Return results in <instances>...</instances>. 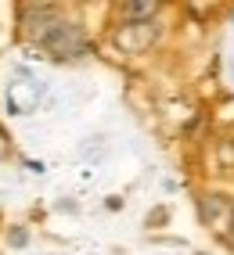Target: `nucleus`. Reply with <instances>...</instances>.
I'll return each mask as SVG.
<instances>
[{"label":"nucleus","mask_w":234,"mask_h":255,"mask_svg":"<svg viewBox=\"0 0 234 255\" xmlns=\"http://www.w3.org/2000/svg\"><path fill=\"white\" fill-rule=\"evenodd\" d=\"M32 43H36L47 58H54V61H79V58L90 54L87 29H83L76 18H69L65 11H58L54 18L32 36Z\"/></svg>","instance_id":"1"},{"label":"nucleus","mask_w":234,"mask_h":255,"mask_svg":"<svg viewBox=\"0 0 234 255\" xmlns=\"http://www.w3.org/2000/svg\"><path fill=\"white\" fill-rule=\"evenodd\" d=\"M195 205H198V219H202V227H216L220 219L231 216V201H227V194H213V191H206V194L195 198Z\"/></svg>","instance_id":"2"},{"label":"nucleus","mask_w":234,"mask_h":255,"mask_svg":"<svg viewBox=\"0 0 234 255\" xmlns=\"http://www.w3.org/2000/svg\"><path fill=\"white\" fill-rule=\"evenodd\" d=\"M162 11V4L155 0H133V4H119V14L126 18V25H148Z\"/></svg>","instance_id":"3"},{"label":"nucleus","mask_w":234,"mask_h":255,"mask_svg":"<svg viewBox=\"0 0 234 255\" xmlns=\"http://www.w3.org/2000/svg\"><path fill=\"white\" fill-rule=\"evenodd\" d=\"M7 245H14V248L29 245V234H25V227H11V230H7Z\"/></svg>","instance_id":"4"},{"label":"nucleus","mask_w":234,"mask_h":255,"mask_svg":"<svg viewBox=\"0 0 234 255\" xmlns=\"http://www.w3.org/2000/svg\"><path fill=\"white\" fill-rule=\"evenodd\" d=\"M227 237H231V245H234V201H231V216H227Z\"/></svg>","instance_id":"5"}]
</instances>
